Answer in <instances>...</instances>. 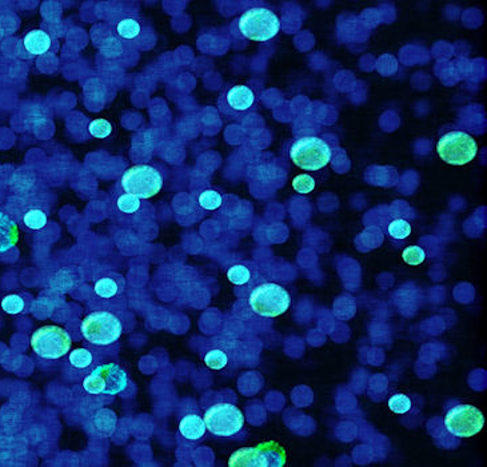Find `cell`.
<instances>
[{"instance_id":"obj_4","label":"cell","mask_w":487,"mask_h":467,"mask_svg":"<svg viewBox=\"0 0 487 467\" xmlns=\"http://www.w3.org/2000/svg\"><path fill=\"white\" fill-rule=\"evenodd\" d=\"M127 385V372L115 362L97 365L83 381V388L91 395H116Z\"/></svg>"},{"instance_id":"obj_11","label":"cell","mask_w":487,"mask_h":467,"mask_svg":"<svg viewBox=\"0 0 487 467\" xmlns=\"http://www.w3.org/2000/svg\"><path fill=\"white\" fill-rule=\"evenodd\" d=\"M72 345V339L65 329L59 326H43L31 337V347L35 354L43 359H59L65 356Z\"/></svg>"},{"instance_id":"obj_22","label":"cell","mask_w":487,"mask_h":467,"mask_svg":"<svg viewBox=\"0 0 487 467\" xmlns=\"http://www.w3.org/2000/svg\"><path fill=\"white\" fill-rule=\"evenodd\" d=\"M68 362L72 367L78 370H86L94 365V355L91 353V350L81 347L71 351V354L68 356Z\"/></svg>"},{"instance_id":"obj_13","label":"cell","mask_w":487,"mask_h":467,"mask_svg":"<svg viewBox=\"0 0 487 467\" xmlns=\"http://www.w3.org/2000/svg\"><path fill=\"white\" fill-rule=\"evenodd\" d=\"M126 282L116 273H107L97 278L93 286V301L99 306H113L120 302L125 295Z\"/></svg>"},{"instance_id":"obj_15","label":"cell","mask_w":487,"mask_h":467,"mask_svg":"<svg viewBox=\"0 0 487 467\" xmlns=\"http://www.w3.org/2000/svg\"><path fill=\"white\" fill-rule=\"evenodd\" d=\"M227 279L238 287H247V286H258L260 285V276H258L257 266L241 262L230 266L227 270Z\"/></svg>"},{"instance_id":"obj_20","label":"cell","mask_w":487,"mask_h":467,"mask_svg":"<svg viewBox=\"0 0 487 467\" xmlns=\"http://www.w3.org/2000/svg\"><path fill=\"white\" fill-rule=\"evenodd\" d=\"M115 33L120 39L135 40L142 33V24L136 17H125L116 24Z\"/></svg>"},{"instance_id":"obj_3","label":"cell","mask_w":487,"mask_h":467,"mask_svg":"<svg viewBox=\"0 0 487 467\" xmlns=\"http://www.w3.org/2000/svg\"><path fill=\"white\" fill-rule=\"evenodd\" d=\"M248 305L260 317L276 318L289 310L292 296L283 286L266 282L253 289L248 296Z\"/></svg>"},{"instance_id":"obj_28","label":"cell","mask_w":487,"mask_h":467,"mask_svg":"<svg viewBox=\"0 0 487 467\" xmlns=\"http://www.w3.org/2000/svg\"><path fill=\"white\" fill-rule=\"evenodd\" d=\"M411 399L405 394H395L389 399L390 410L395 414H406L411 410Z\"/></svg>"},{"instance_id":"obj_29","label":"cell","mask_w":487,"mask_h":467,"mask_svg":"<svg viewBox=\"0 0 487 467\" xmlns=\"http://www.w3.org/2000/svg\"><path fill=\"white\" fill-rule=\"evenodd\" d=\"M402 258L410 266H418L424 262L426 259V253L422 247L420 246H408L404 253H402Z\"/></svg>"},{"instance_id":"obj_7","label":"cell","mask_w":487,"mask_h":467,"mask_svg":"<svg viewBox=\"0 0 487 467\" xmlns=\"http://www.w3.org/2000/svg\"><path fill=\"white\" fill-rule=\"evenodd\" d=\"M122 189L139 199H150L161 193L162 174L150 164H136L130 167L120 180Z\"/></svg>"},{"instance_id":"obj_19","label":"cell","mask_w":487,"mask_h":467,"mask_svg":"<svg viewBox=\"0 0 487 467\" xmlns=\"http://www.w3.org/2000/svg\"><path fill=\"white\" fill-rule=\"evenodd\" d=\"M203 362L211 370H223L230 363V355L225 347L214 346L203 355Z\"/></svg>"},{"instance_id":"obj_10","label":"cell","mask_w":487,"mask_h":467,"mask_svg":"<svg viewBox=\"0 0 487 467\" xmlns=\"http://www.w3.org/2000/svg\"><path fill=\"white\" fill-rule=\"evenodd\" d=\"M437 152L442 161L453 166H463L475 158L478 145L469 134L452 131L439 139Z\"/></svg>"},{"instance_id":"obj_23","label":"cell","mask_w":487,"mask_h":467,"mask_svg":"<svg viewBox=\"0 0 487 467\" xmlns=\"http://www.w3.org/2000/svg\"><path fill=\"white\" fill-rule=\"evenodd\" d=\"M198 203L202 209H206V211H215L222 206L223 196L214 189H206L199 193Z\"/></svg>"},{"instance_id":"obj_2","label":"cell","mask_w":487,"mask_h":467,"mask_svg":"<svg viewBox=\"0 0 487 467\" xmlns=\"http://www.w3.org/2000/svg\"><path fill=\"white\" fill-rule=\"evenodd\" d=\"M84 339L95 346H110L123 334V324L111 311L99 310L87 315L81 326Z\"/></svg>"},{"instance_id":"obj_9","label":"cell","mask_w":487,"mask_h":467,"mask_svg":"<svg viewBox=\"0 0 487 467\" xmlns=\"http://www.w3.org/2000/svg\"><path fill=\"white\" fill-rule=\"evenodd\" d=\"M286 464L285 450L276 442L235 451L228 461L230 467H273Z\"/></svg>"},{"instance_id":"obj_21","label":"cell","mask_w":487,"mask_h":467,"mask_svg":"<svg viewBox=\"0 0 487 467\" xmlns=\"http://www.w3.org/2000/svg\"><path fill=\"white\" fill-rule=\"evenodd\" d=\"M116 425V417L113 411L100 410L94 414L93 426L100 435H111Z\"/></svg>"},{"instance_id":"obj_5","label":"cell","mask_w":487,"mask_h":467,"mask_svg":"<svg viewBox=\"0 0 487 467\" xmlns=\"http://www.w3.org/2000/svg\"><path fill=\"white\" fill-rule=\"evenodd\" d=\"M241 35L253 42H267L280 31V20L274 11L264 7H254L238 20Z\"/></svg>"},{"instance_id":"obj_27","label":"cell","mask_w":487,"mask_h":467,"mask_svg":"<svg viewBox=\"0 0 487 467\" xmlns=\"http://www.w3.org/2000/svg\"><path fill=\"white\" fill-rule=\"evenodd\" d=\"M388 231L391 238L402 241V239H406L407 237L411 234V225L407 222L406 219L398 218L390 223Z\"/></svg>"},{"instance_id":"obj_24","label":"cell","mask_w":487,"mask_h":467,"mask_svg":"<svg viewBox=\"0 0 487 467\" xmlns=\"http://www.w3.org/2000/svg\"><path fill=\"white\" fill-rule=\"evenodd\" d=\"M87 131L93 138L97 139H106L113 135L114 132V125L110 120L106 119H94L93 122L88 123Z\"/></svg>"},{"instance_id":"obj_25","label":"cell","mask_w":487,"mask_h":467,"mask_svg":"<svg viewBox=\"0 0 487 467\" xmlns=\"http://www.w3.org/2000/svg\"><path fill=\"white\" fill-rule=\"evenodd\" d=\"M49 222L47 214L40 209H29L23 218V223L30 230H42Z\"/></svg>"},{"instance_id":"obj_18","label":"cell","mask_w":487,"mask_h":467,"mask_svg":"<svg viewBox=\"0 0 487 467\" xmlns=\"http://www.w3.org/2000/svg\"><path fill=\"white\" fill-rule=\"evenodd\" d=\"M19 241V228L17 223L0 212V253L13 248Z\"/></svg>"},{"instance_id":"obj_17","label":"cell","mask_w":487,"mask_h":467,"mask_svg":"<svg viewBox=\"0 0 487 467\" xmlns=\"http://www.w3.org/2000/svg\"><path fill=\"white\" fill-rule=\"evenodd\" d=\"M23 46L30 55L40 56L49 52L52 46V39L49 33L43 30H33L24 36Z\"/></svg>"},{"instance_id":"obj_8","label":"cell","mask_w":487,"mask_h":467,"mask_svg":"<svg viewBox=\"0 0 487 467\" xmlns=\"http://www.w3.org/2000/svg\"><path fill=\"white\" fill-rule=\"evenodd\" d=\"M206 429L215 436L230 438L238 434L244 426V413L232 403L212 404L205 414Z\"/></svg>"},{"instance_id":"obj_1","label":"cell","mask_w":487,"mask_h":467,"mask_svg":"<svg viewBox=\"0 0 487 467\" xmlns=\"http://www.w3.org/2000/svg\"><path fill=\"white\" fill-rule=\"evenodd\" d=\"M258 107V91L250 84H230L218 99L219 113L230 120L244 119L246 115L257 111Z\"/></svg>"},{"instance_id":"obj_14","label":"cell","mask_w":487,"mask_h":467,"mask_svg":"<svg viewBox=\"0 0 487 467\" xmlns=\"http://www.w3.org/2000/svg\"><path fill=\"white\" fill-rule=\"evenodd\" d=\"M142 199L126 193L125 190L116 191L111 200V215L116 222L131 225L138 222L143 214Z\"/></svg>"},{"instance_id":"obj_16","label":"cell","mask_w":487,"mask_h":467,"mask_svg":"<svg viewBox=\"0 0 487 467\" xmlns=\"http://www.w3.org/2000/svg\"><path fill=\"white\" fill-rule=\"evenodd\" d=\"M206 430L205 419L194 413L184 415L179 422V433L184 439L191 442L200 441L206 434Z\"/></svg>"},{"instance_id":"obj_30","label":"cell","mask_w":487,"mask_h":467,"mask_svg":"<svg viewBox=\"0 0 487 467\" xmlns=\"http://www.w3.org/2000/svg\"><path fill=\"white\" fill-rule=\"evenodd\" d=\"M292 189L299 193H310L315 189V180L314 177L308 174L296 175L292 180Z\"/></svg>"},{"instance_id":"obj_6","label":"cell","mask_w":487,"mask_h":467,"mask_svg":"<svg viewBox=\"0 0 487 467\" xmlns=\"http://www.w3.org/2000/svg\"><path fill=\"white\" fill-rule=\"evenodd\" d=\"M331 148L324 139L317 136H303L294 142L290 158L295 166L306 171H318L331 161Z\"/></svg>"},{"instance_id":"obj_26","label":"cell","mask_w":487,"mask_h":467,"mask_svg":"<svg viewBox=\"0 0 487 467\" xmlns=\"http://www.w3.org/2000/svg\"><path fill=\"white\" fill-rule=\"evenodd\" d=\"M24 306H26L24 299L17 294H10V295L4 296L1 301L3 311L7 314H11V315H17V314L23 312Z\"/></svg>"},{"instance_id":"obj_12","label":"cell","mask_w":487,"mask_h":467,"mask_svg":"<svg viewBox=\"0 0 487 467\" xmlns=\"http://www.w3.org/2000/svg\"><path fill=\"white\" fill-rule=\"evenodd\" d=\"M485 426L482 411L471 404H456L445 417V427L449 433L459 438H470L478 434Z\"/></svg>"}]
</instances>
